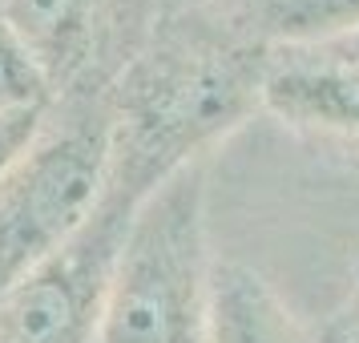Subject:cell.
Segmentation results:
<instances>
[{
	"label": "cell",
	"mask_w": 359,
	"mask_h": 343,
	"mask_svg": "<svg viewBox=\"0 0 359 343\" xmlns=\"http://www.w3.org/2000/svg\"><path fill=\"white\" fill-rule=\"evenodd\" d=\"M210 278L206 178L190 162L133 206L93 343H206Z\"/></svg>",
	"instance_id": "1"
},
{
	"label": "cell",
	"mask_w": 359,
	"mask_h": 343,
	"mask_svg": "<svg viewBox=\"0 0 359 343\" xmlns=\"http://www.w3.org/2000/svg\"><path fill=\"white\" fill-rule=\"evenodd\" d=\"M262 77L243 53L174 49L137 69L126 97L133 166L142 190H154L165 174L190 166L198 146L234 130L250 105L262 101Z\"/></svg>",
	"instance_id": "2"
},
{
	"label": "cell",
	"mask_w": 359,
	"mask_h": 343,
	"mask_svg": "<svg viewBox=\"0 0 359 343\" xmlns=\"http://www.w3.org/2000/svg\"><path fill=\"white\" fill-rule=\"evenodd\" d=\"M109 130L89 126L36 142L0 186V295L89 227L109 194Z\"/></svg>",
	"instance_id": "3"
},
{
	"label": "cell",
	"mask_w": 359,
	"mask_h": 343,
	"mask_svg": "<svg viewBox=\"0 0 359 343\" xmlns=\"http://www.w3.org/2000/svg\"><path fill=\"white\" fill-rule=\"evenodd\" d=\"M142 198L109 186L89 227L0 295V343H93L117 250Z\"/></svg>",
	"instance_id": "4"
},
{
	"label": "cell",
	"mask_w": 359,
	"mask_h": 343,
	"mask_svg": "<svg viewBox=\"0 0 359 343\" xmlns=\"http://www.w3.org/2000/svg\"><path fill=\"white\" fill-rule=\"evenodd\" d=\"M262 105L291 130L359 146V65L315 49H291L266 69Z\"/></svg>",
	"instance_id": "5"
},
{
	"label": "cell",
	"mask_w": 359,
	"mask_h": 343,
	"mask_svg": "<svg viewBox=\"0 0 359 343\" xmlns=\"http://www.w3.org/2000/svg\"><path fill=\"white\" fill-rule=\"evenodd\" d=\"M206 343H307L271 283L243 262H218L210 278Z\"/></svg>",
	"instance_id": "6"
},
{
	"label": "cell",
	"mask_w": 359,
	"mask_h": 343,
	"mask_svg": "<svg viewBox=\"0 0 359 343\" xmlns=\"http://www.w3.org/2000/svg\"><path fill=\"white\" fill-rule=\"evenodd\" d=\"M85 17L89 0H4L0 13V20L25 41V49L41 61L45 73L73 57L85 33Z\"/></svg>",
	"instance_id": "7"
},
{
	"label": "cell",
	"mask_w": 359,
	"mask_h": 343,
	"mask_svg": "<svg viewBox=\"0 0 359 343\" xmlns=\"http://www.w3.org/2000/svg\"><path fill=\"white\" fill-rule=\"evenodd\" d=\"M271 33L291 49H323L359 36V0H275Z\"/></svg>",
	"instance_id": "8"
},
{
	"label": "cell",
	"mask_w": 359,
	"mask_h": 343,
	"mask_svg": "<svg viewBox=\"0 0 359 343\" xmlns=\"http://www.w3.org/2000/svg\"><path fill=\"white\" fill-rule=\"evenodd\" d=\"M49 101V73L25 49L4 20H0V109H25Z\"/></svg>",
	"instance_id": "9"
},
{
	"label": "cell",
	"mask_w": 359,
	"mask_h": 343,
	"mask_svg": "<svg viewBox=\"0 0 359 343\" xmlns=\"http://www.w3.org/2000/svg\"><path fill=\"white\" fill-rule=\"evenodd\" d=\"M41 126H45V105L0 109V186L13 178V170L36 149Z\"/></svg>",
	"instance_id": "10"
},
{
	"label": "cell",
	"mask_w": 359,
	"mask_h": 343,
	"mask_svg": "<svg viewBox=\"0 0 359 343\" xmlns=\"http://www.w3.org/2000/svg\"><path fill=\"white\" fill-rule=\"evenodd\" d=\"M315 53H323V57H335V61H355V65H359V36H347V41L323 45V49H315Z\"/></svg>",
	"instance_id": "11"
},
{
	"label": "cell",
	"mask_w": 359,
	"mask_h": 343,
	"mask_svg": "<svg viewBox=\"0 0 359 343\" xmlns=\"http://www.w3.org/2000/svg\"><path fill=\"white\" fill-rule=\"evenodd\" d=\"M339 343H359V315H351V323L343 327V335H339Z\"/></svg>",
	"instance_id": "12"
},
{
	"label": "cell",
	"mask_w": 359,
	"mask_h": 343,
	"mask_svg": "<svg viewBox=\"0 0 359 343\" xmlns=\"http://www.w3.org/2000/svg\"><path fill=\"white\" fill-rule=\"evenodd\" d=\"M355 295H359V262H355Z\"/></svg>",
	"instance_id": "13"
},
{
	"label": "cell",
	"mask_w": 359,
	"mask_h": 343,
	"mask_svg": "<svg viewBox=\"0 0 359 343\" xmlns=\"http://www.w3.org/2000/svg\"><path fill=\"white\" fill-rule=\"evenodd\" d=\"M0 13H4V0H0Z\"/></svg>",
	"instance_id": "14"
}]
</instances>
